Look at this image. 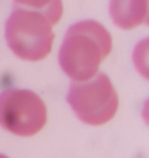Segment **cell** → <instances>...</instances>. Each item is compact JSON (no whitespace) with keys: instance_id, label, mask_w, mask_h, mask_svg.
Instances as JSON below:
<instances>
[{"instance_id":"obj_1","label":"cell","mask_w":149,"mask_h":158,"mask_svg":"<svg viewBox=\"0 0 149 158\" xmlns=\"http://www.w3.org/2000/svg\"><path fill=\"white\" fill-rule=\"evenodd\" d=\"M113 49L107 28L96 20L86 19L70 26L58 50V64L71 81L95 77Z\"/></svg>"},{"instance_id":"obj_2","label":"cell","mask_w":149,"mask_h":158,"mask_svg":"<svg viewBox=\"0 0 149 158\" xmlns=\"http://www.w3.org/2000/svg\"><path fill=\"white\" fill-rule=\"evenodd\" d=\"M53 27L41 12L14 7L5 23L6 43L18 58L40 62L53 50Z\"/></svg>"},{"instance_id":"obj_3","label":"cell","mask_w":149,"mask_h":158,"mask_svg":"<svg viewBox=\"0 0 149 158\" xmlns=\"http://www.w3.org/2000/svg\"><path fill=\"white\" fill-rule=\"evenodd\" d=\"M66 102L84 124L99 127L114 118L119 109V95L109 76L99 71L84 81H72Z\"/></svg>"},{"instance_id":"obj_4","label":"cell","mask_w":149,"mask_h":158,"mask_svg":"<svg viewBox=\"0 0 149 158\" xmlns=\"http://www.w3.org/2000/svg\"><path fill=\"white\" fill-rule=\"evenodd\" d=\"M48 110L34 91L6 89L0 92V127L20 137H32L45 128Z\"/></svg>"},{"instance_id":"obj_5","label":"cell","mask_w":149,"mask_h":158,"mask_svg":"<svg viewBox=\"0 0 149 158\" xmlns=\"http://www.w3.org/2000/svg\"><path fill=\"white\" fill-rule=\"evenodd\" d=\"M109 13L112 22L122 30H132L144 23L147 0H109Z\"/></svg>"},{"instance_id":"obj_6","label":"cell","mask_w":149,"mask_h":158,"mask_svg":"<svg viewBox=\"0 0 149 158\" xmlns=\"http://www.w3.org/2000/svg\"><path fill=\"white\" fill-rule=\"evenodd\" d=\"M132 62L136 72L149 81V36L135 44L132 51Z\"/></svg>"},{"instance_id":"obj_7","label":"cell","mask_w":149,"mask_h":158,"mask_svg":"<svg viewBox=\"0 0 149 158\" xmlns=\"http://www.w3.org/2000/svg\"><path fill=\"white\" fill-rule=\"evenodd\" d=\"M41 13L45 15V18L53 26L57 25L61 21L63 13H64V5L63 0H51L48 6L41 10Z\"/></svg>"},{"instance_id":"obj_8","label":"cell","mask_w":149,"mask_h":158,"mask_svg":"<svg viewBox=\"0 0 149 158\" xmlns=\"http://www.w3.org/2000/svg\"><path fill=\"white\" fill-rule=\"evenodd\" d=\"M50 1L51 0H13L14 7L37 10V12H41L43 8H45Z\"/></svg>"},{"instance_id":"obj_9","label":"cell","mask_w":149,"mask_h":158,"mask_svg":"<svg viewBox=\"0 0 149 158\" xmlns=\"http://www.w3.org/2000/svg\"><path fill=\"white\" fill-rule=\"evenodd\" d=\"M141 116L143 118L144 123L149 127V98L146 99V101L143 102L142 110H141Z\"/></svg>"},{"instance_id":"obj_10","label":"cell","mask_w":149,"mask_h":158,"mask_svg":"<svg viewBox=\"0 0 149 158\" xmlns=\"http://www.w3.org/2000/svg\"><path fill=\"white\" fill-rule=\"evenodd\" d=\"M144 23H146L147 26H149V0H147V15H146Z\"/></svg>"},{"instance_id":"obj_11","label":"cell","mask_w":149,"mask_h":158,"mask_svg":"<svg viewBox=\"0 0 149 158\" xmlns=\"http://www.w3.org/2000/svg\"><path fill=\"white\" fill-rule=\"evenodd\" d=\"M0 158H10V157L6 156V155H4V153H0Z\"/></svg>"}]
</instances>
